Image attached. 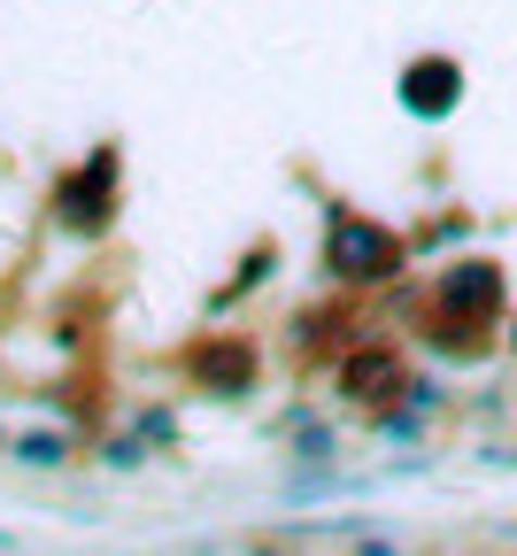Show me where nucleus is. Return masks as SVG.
Listing matches in <instances>:
<instances>
[{
  "label": "nucleus",
  "instance_id": "1",
  "mask_svg": "<svg viewBox=\"0 0 517 556\" xmlns=\"http://www.w3.org/2000/svg\"><path fill=\"white\" fill-rule=\"evenodd\" d=\"M402 232L379 225V217H355V208H332L325 225V270L340 278V287H387V278L402 270Z\"/></svg>",
  "mask_w": 517,
  "mask_h": 556
},
{
  "label": "nucleus",
  "instance_id": "2",
  "mask_svg": "<svg viewBox=\"0 0 517 556\" xmlns=\"http://www.w3.org/2000/svg\"><path fill=\"white\" fill-rule=\"evenodd\" d=\"M432 302H440V317L494 332V317H502V302H509V287H502V263H487V255L449 263V270H440V287H432Z\"/></svg>",
  "mask_w": 517,
  "mask_h": 556
},
{
  "label": "nucleus",
  "instance_id": "3",
  "mask_svg": "<svg viewBox=\"0 0 517 556\" xmlns=\"http://www.w3.org/2000/svg\"><path fill=\"white\" fill-rule=\"evenodd\" d=\"M456 101H464V62L456 54H417L402 70V109L409 116L440 124V116H456Z\"/></svg>",
  "mask_w": 517,
  "mask_h": 556
},
{
  "label": "nucleus",
  "instance_id": "4",
  "mask_svg": "<svg viewBox=\"0 0 517 556\" xmlns=\"http://www.w3.org/2000/svg\"><path fill=\"white\" fill-rule=\"evenodd\" d=\"M332 379H340L348 402H394L402 394V348L394 340H355Z\"/></svg>",
  "mask_w": 517,
  "mask_h": 556
},
{
  "label": "nucleus",
  "instance_id": "5",
  "mask_svg": "<svg viewBox=\"0 0 517 556\" xmlns=\"http://www.w3.org/2000/svg\"><path fill=\"white\" fill-rule=\"evenodd\" d=\"M109 208H116V148H101L86 170H70V186H62V225L101 232Z\"/></svg>",
  "mask_w": 517,
  "mask_h": 556
},
{
  "label": "nucleus",
  "instance_id": "6",
  "mask_svg": "<svg viewBox=\"0 0 517 556\" xmlns=\"http://www.w3.org/2000/svg\"><path fill=\"white\" fill-rule=\"evenodd\" d=\"M193 379L201 387H225V394H248L255 387V348L248 340H209L193 356Z\"/></svg>",
  "mask_w": 517,
  "mask_h": 556
},
{
  "label": "nucleus",
  "instance_id": "7",
  "mask_svg": "<svg viewBox=\"0 0 517 556\" xmlns=\"http://www.w3.org/2000/svg\"><path fill=\"white\" fill-rule=\"evenodd\" d=\"M16 456L47 471V464H62V441H47V433H31V441H16Z\"/></svg>",
  "mask_w": 517,
  "mask_h": 556
},
{
  "label": "nucleus",
  "instance_id": "8",
  "mask_svg": "<svg viewBox=\"0 0 517 556\" xmlns=\"http://www.w3.org/2000/svg\"><path fill=\"white\" fill-rule=\"evenodd\" d=\"M509 348H517V325H509Z\"/></svg>",
  "mask_w": 517,
  "mask_h": 556
}]
</instances>
